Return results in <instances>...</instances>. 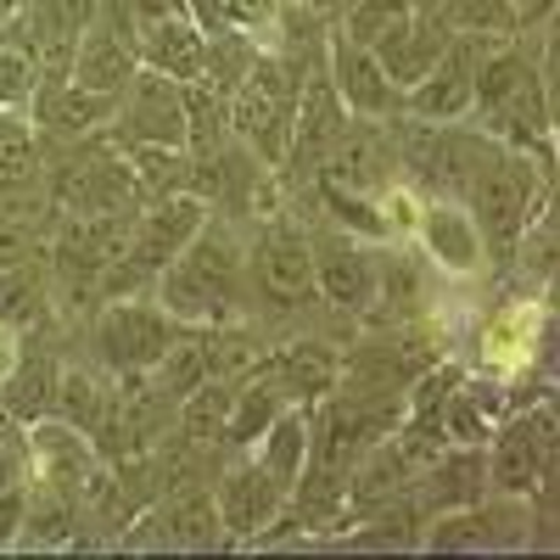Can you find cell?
Listing matches in <instances>:
<instances>
[{
    "instance_id": "6da1fadb",
    "label": "cell",
    "mask_w": 560,
    "mask_h": 560,
    "mask_svg": "<svg viewBox=\"0 0 560 560\" xmlns=\"http://www.w3.org/2000/svg\"><path fill=\"white\" fill-rule=\"evenodd\" d=\"M471 118H482V135L499 140V147H516L538 158L544 168L555 163V90L544 84V68L516 39L488 45V57L477 68Z\"/></svg>"
},
{
    "instance_id": "7a4b0ae2",
    "label": "cell",
    "mask_w": 560,
    "mask_h": 560,
    "mask_svg": "<svg viewBox=\"0 0 560 560\" xmlns=\"http://www.w3.org/2000/svg\"><path fill=\"white\" fill-rule=\"evenodd\" d=\"M459 202L471 208V219L482 230V247L493 258H516V242L527 236V224L549 208V168L516 147H499V140L477 135Z\"/></svg>"
},
{
    "instance_id": "3957f363",
    "label": "cell",
    "mask_w": 560,
    "mask_h": 560,
    "mask_svg": "<svg viewBox=\"0 0 560 560\" xmlns=\"http://www.w3.org/2000/svg\"><path fill=\"white\" fill-rule=\"evenodd\" d=\"M152 280H158V308H168L191 331H208V325H224L236 314L242 280H247V253L236 247V236L224 224H202L191 247L174 264H163Z\"/></svg>"
},
{
    "instance_id": "277c9868",
    "label": "cell",
    "mask_w": 560,
    "mask_h": 560,
    "mask_svg": "<svg viewBox=\"0 0 560 560\" xmlns=\"http://www.w3.org/2000/svg\"><path fill=\"white\" fill-rule=\"evenodd\" d=\"M298 68L280 51H253L247 73L224 90L230 135L247 140V152L264 168H280L292 152V118H298Z\"/></svg>"
},
{
    "instance_id": "5b68a950",
    "label": "cell",
    "mask_w": 560,
    "mask_h": 560,
    "mask_svg": "<svg viewBox=\"0 0 560 560\" xmlns=\"http://www.w3.org/2000/svg\"><path fill=\"white\" fill-rule=\"evenodd\" d=\"M185 331V325L158 308V303H140V298H113L102 314H96V331H90V342H96L102 364L118 370V376H152V364L174 348V337Z\"/></svg>"
},
{
    "instance_id": "8992f818",
    "label": "cell",
    "mask_w": 560,
    "mask_h": 560,
    "mask_svg": "<svg viewBox=\"0 0 560 560\" xmlns=\"http://www.w3.org/2000/svg\"><path fill=\"white\" fill-rule=\"evenodd\" d=\"M488 454V493H510V499H533L549 482L555 465V409L538 404L516 420H504V432H493L482 443Z\"/></svg>"
},
{
    "instance_id": "52a82bcc",
    "label": "cell",
    "mask_w": 560,
    "mask_h": 560,
    "mask_svg": "<svg viewBox=\"0 0 560 560\" xmlns=\"http://www.w3.org/2000/svg\"><path fill=\"white\" fill-rule=\"evenodd\" d=\"M113 140L118 147L185 152V84L152 68H135V79L118 90V107H113Z\"/></svg>"
},
{
    "instance_id": "ba28073f",
    "label": "cell",
    "mask_w": 560,
    "mask_h": 560,
    "mask_svg": "<svg viewBox=\"0 0 560 560\" xmlns=\"http://www.w3.org/2000/svg\"><path fill=\"white\" fill-rule=\"evenodd\" d=\"M488 45H499V39L448 34V45H443V57L432 62V73L404 90V118H420V124H465V118H471L477 68L488 57Z\"/></svg>"
},
{
    "instance_id": "9c48e42d",
    "label": "cell",
    "mask_w": 560,
    "mask_h": 560,
    "mask_svg": "<svg viewBox=\"0 0 560 560\" xmlns=\"http://www.w3.org/2000/svg\"><path fill=\"white\" fill-rule=\"evenodd\" d=\"M202 224H208V202L197 191H163V197H152L147 208L129 219L124 264L147 280V275H158L163 264H174L185 247H191V236Z\"/></svg>"
},
{
    "instance_id": "30bf717a",
    "label": "cell",
    "mask_w": 560,
    "mask_h": 560,
    "mask_svg": "<svg viewBox=\"0 0 560 560\" xmlns=\"http://www.w3.org/2000/svg\"><path fill=\"white\" fill-rule=\"evenodd\" d=\"M325 79H331L337 102L348 118H398L404 113V90L387 79V68L376 62V51H364V45H353L348 34H331L325 39Z\"/></svg>"
},
{
    "instance_id": "8fae6325",
    "label": "cell",
    "mask_w": 560,
    "mask_h": 560,
    "mask_svg": "<svg viewBox=\"0 0 560 560\" xmlns=\"http://www.w3.org/2000/svg\"><path fill=\"white\" fill-rule=\"evenodd\" d=\"M319 179L342 185V191H359V197H382L393 185V147H387L382 124L376 118H348L319 158Z\"/></svg>"
},
{
    "instance_id": "7c38bea8",
    "label": "cell",
    "mask_w": 560,
    "mask_h": 560,
    "mask_svg": "<svg viewBox=\"0 0 560 560\" xmlns=\"http://www.w3.org/2000/svg\"><path fill=\"white\" fill-rule=\"evenodd\" d=\"M213 499H219V522H224V538L230 544H253L264 527L280 522V510L292 504V493L280 488L258 459H242L236 471H224L219 488H213Z\"/></svg>"
},
{
    "instance_id": "4fadbf2b",
    "label": "cell",
    "mask_w": 560,
    "mask_h": 560,
    "mask_svg": "<svg viewBox=\"0 0 560 560\" xmlns=\"http://www.w3.org/2000/svg\"><path fill=\"white\" fill-rule=\"evenodd\" d=\"M135 57L174 84H202L208 73V34L197 18H140L135 23Z\"/></svg>"
},
{
    "instance_id": "5bb4252c",
    "label": "cell",
    "mask_w": 560,
    "mask_h": 560,
    "mask_svg": "<svg viewBox=\"0 0 560 560\" xmlns=\"http://www.w3.org/2000/svg\"><path fill=\"white\" fill-rule=\"evenodd\" d=\"M253 287L269 308H303L319 287H314V253L308 236H292V230H269V236L253 247Z\"/></svg>"
},
{
    "instance_id": "9a60e30c",
    "label": "cell",
    "mask_w": 560,
    "mask_h": 560,
    "mask_svg": "<svg viewBox=\"0 0 560 560\" xmlns=\"http://www.w3.org/2000/svg\"><path fill=\"white\" fill-rule=\"evenodd\" d=\"M140 57H135V28H118L107 18H96L79 39H73V62L68 79L79 90H96V96H118V90L135 79Z\"/></svg>"
},
{
    "instance_id": "2e32d148",
    "label": "cell",
    "mask_w": 560,
    "mask_h": 560,
    "mask_svg": "<svg viewBox=\"0 0 560 560\" xmlns=\"http://www.w3.org/2000/svg\"><path fill=\"white\" fill-rule=\"evenodd\" d=\"M415 230H420V247L432 253V264L448 269V275H477L482 258H488L482 230H477L471 208H465L459 197H432L427 208H420Z\"/></svg>"
},
{
    "instance_id": "e0dca14e",
    "label": "cell",
    "mask_w": 560,
    "mask_h": 560,
    "mask_svg": "<svg viewBox=\"0 0 560 560\" xmlns=\"http://www.w3.org/2000/svg\"><path fill=\"white\" fill-rule=\"evenodd\" d=\"M39 202V140L28 113H0V219H28Z\"/></svg>"
},
{
    "instance_id": "ac0fdd59",
    "label": "cell",
    "mask_w": 560,
    "mask_h": 560,
    "mask_svg": "<svg viewBox=\"0 0 560 560\" xmlns=\"http://www.w3.org/2000/svg\"><path fill=\"white\" fill-rule=\"evenodd\" d=\"M113 107L118 96H96V90H79L73 79H39L34 84V102H28V118L45 124L62 140H84L113 124Z\"/></svg>"
},
{
    "instance_id": "d6986e66",
    "label": "cell",
    "mask_w": 560,
    "mask_h": 560,
    "mask_svg": "<svg viewBox=\"0 0 560 560\" xmlns=\"http://www.w3.org/2000/svg\"><path fill=\"white\" fill-rule=\"evenodd\" d=\"M308 253H314V287L337 308H364L376 298V264L364 258L353 236H319L308 242Z\"/></svg>"
},
{
    "instance_id": "ffe728a7",
    "label": "cell",
    "mask_w": 560,
    "mask_h": 560,
    "mask_svg": "<svg viewBox=\"0 0 560 560\" xmlns=\"http://www.w3.org/2000/svg\"><path fill=\"white\" fill-rule=\"evenodd\" d=\"M147 522L158 527V544H168V549H219L224 544L219 499H213V488H197V482L174 488Z\"/></svg>"
},
{
    "instance_id": "44dd1931",
    "label": "cell",
    "mask_w": 560,
    "mask_h": 560,
    "mask_svg": "<svg viewBox=\"0 0 560 560\" xmlns=\"http://www.w3.org/2000/svg\"><path fill=\"white\" fill-rule=\"evenodd\" d=\"M443 45H448V28L438 23L432 7H420L415 18H404V23L376 45V62L387 68V79H393L398 90H409V84H420V79L432 73V62L443 57Z\"/></svg>"
},
{
    "instance_id": "7402d4cb",
    "label": "cell",
    "mask_w": 560,
    "mask_h": 560,
    "mask_svg": "<svg viewBox=\"0 0 560 560\" xmlns=\"http://www.w3.org/2000/svg\"><path fill=\"white\" fill-rule=\"evenodd\" d=\"M258 454V465H264V471L280 482V488H298V477L308 471V454H314V415H308V404H280V415L269 420V427H264V438L253 443Z\"/></svg>"
},
{
    "instance_id": "603a6c76",
    "label": "cell",
    "mask_w": 560,
    "mask_h": 560,
    "mask_svg": "<svg viewBox=\"0 0 560 560\" xmlns=\"http://www.w3.org/2000/svg\"><path fill=\"white\" fill-rule=\"evenodd\" d=\"M140 197V185L129 174L124 158H90L79 168L62 174V202L73 208V219H107V213H124V202Z\"/></svg>"
},
{
    "instance_id": "cb8c5ba5",
    "label": "cell",
    "mask_w": 560,
    "mask_h": 560,
    "mask_svg": "<svg viewBox=\"0 0 560 560\" xmlns=\"http://www.w3.org/2000/svg\"><path fill=\"white\" fill-rule=\"evenodd\" d=\"M264 376L287 393V398L314 404V398H325V393L337 387L342 364H337V353L325 348V342H292V348H280V353L264 364Z\"/></svg>"
},
{
    "instance_id": "d4e9b609",
    "label": "cell",
    "mask_w": 560,
    "mask_h": 560,
    "mask_svg": "<svg viewBox=\"0 0 560 560\" xmlns=\"http://www.w3.org/2000/svg\"><path fill=\"white\" fill-rule=\"evenodd\" d=\"M0 404L18 427H34V420L57 415V364L45 353H18L0 376Z\"/></svg>"
},
{
    "instance_id": "484cf974",
    "label": "cell",
    "mask_w": 560,
    "mask_h": 560,
    "mask_svg": "<svg viewBox=\"0 0 560 560\" xmlns=\"http://www.w3.org/2000/svg\"><path fill=\"white\" fill-rule=\"evenodd\" d=\"M79 527V499L57 482L28 477V510H23V533L18 549H62Z\"/></svg>"
},
{
    "instance_id": "4316f807",
    "label": "cell",
    "mask_w": 560,
    "mask_h": 560,
    "mask_svg": "<svg viewBox=\"0 0 560 560\" xmlns=\"http://www.w3.org/2000/svg\"><path fill=\"white\" fill-rule=\"evenodd\" d=\"M427 493H432V504H438V516H443V510L477 504V499L488 493V459H482V448L454 443L448 454H438V459H432V482H427Z\"/></svg>"
},
{
    "instance_id": "83f0119b",
    "label": "cell",
    "mask_w": 560,
    "mask_h": 560,
    "mask_svg": "<svg viewBox=\"0 0 560 560\" xmlns=\"http://www.w3.org/2000/svg\"><path fill=\"white\" fill-rule=\"evenodd\" d=\"M280 404H292L287 393H280L264 370L258 376H247L236 393H230V415H224V438L219 443H236V448H253L264 438V427L280 415Z\"/></svg>"
},
{
    "instance_id": "f1b7e54d",
    "label": "cell",
    "mask_w": 560,
    "mask_h": 560,
    "mask_svg": "<svg viewBox=\"0 0 560 560\" xmlns=\"http://www.w3.org/2000/svg\"><path fill=\"white\" fill-rule=\"evenodd\" d=\"M230 140V113H224V90L213 84H185V152L197 163H219Z\"/></svg>"
},
{
    "instance_id": "f546056e",
    "label": "cell",
    "mask_w": 560,
    "mask_h": 560,
    "mask_svg": "<svg viewBox=\"0 0 560 560\" xmlns=\"http://www.w3.org/2000/svg\"><path fill=\"white\" fill-rule=\"evenodd\" d=\"M432 12L448 34H471V39H516V7L510 0H432Z\"/></svg>"
},
{
    "instance_id": "4dcf8cb0",
    "label": "cell",
    "mask_w": 560,
    "mask_h": 560,
    "mask_svg": "<svg viewBox=\"0 0 560 560\" xmlns=\"http://www.w3.org/2000/svg\"><path fill=\"white\" fill-rule=\"evenodd\" d=\"M39 308H45V264H34V253H28L0 269V325L23 331V325L39 319Z\"/></svg>"
},
{
    "instance_id": "1f68e13d",
    "label": "cell",
    "mask_w": 560,
    "mask_h": 560,
    "mask_svg": "<svg viewBox=\"0 0 560 560\" xmlns=\"http://www.w3.org/2000/svg\"><path fill=\"white\" fill-rule=\"evenodd\" d=\"M420 7H427V0H353L337 34H348L353 45H364V51H376V45H382L404 18H415Z\"/></svg>"
},
{
    "instance_id": "d6a6232c",
    "label": "cell",
    "mask_w": 560,
    "mask_h": 560,
    "mask_svg": "<svg viewBox=\"0 0 560 560\" xmlns=\"http://www.w3.org/2000/svg\"><path fill=\"white\" fill-rule=\"evenodd\" d=\"M230 382H202L197 393H185L179 404V420H185V432H191L197 443H219L224 438V415H230Z\"/></svg>"
},
{
    "instance_id": "836d02e7",
    "label": "cell",
    "mask_w": 560,
    "mask_h": 560,
    "mask_svg": "<svg viewBox=\"0 0 560 560\" xmlns=\"http://www.w3.org/2000/svg\"><path fill=\"white\" fill-rule=\"evenodd\" d=\"M57 415L73 420L79 432H96L102 415H107V398L102 387L84 376V370H57Z\"/></svg>"
},
{
    "instance_id": "e575fe53",
    "label": "cell",
    "mask_w": 560,
    "mask_h": 560,
    "mask_svg": "<svg viewBox=\"0 0 560 560\" xmlns=\"http://www.w3.org/2000/svg\"><path fill=\"white\" fill-rule=\"evenodd\" d=\"M34 84H39V68L23 45L0 39V113H28L34 102Z\"/></svg>"
},
{
    "instance_id": "d590c367",
    "label": "cell",
    "mask_w": 560,
    "mask_h": 560,
    "mask_svg": "<svg viewBox=\"0 0 560 560\" xmlns=\"http://www.w3.org/2000/svg\"><path fill=\"white\" fill-rule=\"evenodd\" d=\"M28 253H34L28 224H18V219H0V269L18 264V258H28Z\"/></svg>"
},
{
    "instance_id": "8d00e7d4",
    "label": "cell",
    "mask_w": 560,
    "mask_h": 560,
    "mask_svg": "<svg viewBox=\"0 0 560 560\" xmlns=\"http://www.w3.org/2000/svg\"><path fill=\"white\" fill-rule=\"evenodd\" d=\"M510 7H516V23L522 28H533V23H544L555 12V0H510Z\"/></svg>"
},
{
    "instance_id": "74e56055",
    "label": "cell",
    "mask_w": 560,
    "mask_h": 560,
    "mask_svg": "<svg viewBox=\"0 0 560 560\" xmlns=\"http://www.w3.org/2000/svg\"><path fill=\"white\" fill-rule=\"evenodd\" d=\"M12 427H18V420H12V415H7V404H0V443H7V438H18V432H12Z\"/></svg>"
},
{
    "instance_id": "f35d334b",
    "label": "cell",
    "mask_w": 560,
    "mask_h": 560,
    "mask_svg": "<svg viewBox=\"0 0 560 560\" xmlns=\"http://www.w3.org/2000/svg\"><path fill=\"white\" fill-rule=\"evenodd\" d=\"M308 7H331V0H308Z\"/></svg>"
}]
</instances>
